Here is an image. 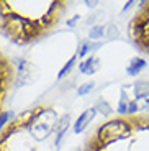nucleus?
<instances>
[{
  "instance_id": "nucleus-1",
  "label": "nucleus",
  "mask_w": 149,
  "mask_h": 151,
  "mask_svg": "<svg viewBox=\"0 0 149 151\" xmlns=\"http://www.w3.org/2000/svg\"><path fill=\"white\" fill-rule=\"evenodd\" d=\"M41 30V23L34 22V20L25 18L21 15H16L11 12L7 17L4 33L15 43H28L39 35Z\"/></svg>"
},
{
  "instance_id": "nucleus-2",
  "label": "nucleus",
  "mask_w": 149,
  "mask_h": 151,
  "mask_svg": "<svg viewBox=\"0 0 149 151\" xmlns=\"http://www.w3.org/2000/svg\"><path fill=\"white\" fill-rule=\"evenodd\" d=\"M133 133V122L126 120V118H113V120L107 122L97 130L95 135V141L100 143L102 146H107L115 141L126 140L128 136Z\"/></svg>"
},
{
  "instance_id": "nucleus-3",
  "label": "nucleus",
  "mask_w": 149,
  "mask_h": 151,
  "mask_svg": "<svg viewBox=\"0 0 149 151\" xmlns=\"http://www.w3.org/2000/svg\"><path fill=\"white\" fill-rule=\"evenodd\" d=\"M57 122V115L52 109H39L28 130L36 140H44L46 136H49V133L56 130Z\"/></svg>"
},
{
  "instance_id": "nucleus-4",
  "label": "nucleus",
  "mask_w": 149,
  "mask_h": 151,
  "mask_svg": "<svg viewBox=\"0 0 149 151\" xmlns=\"http://www.w3.org/2000/svg\"><path fill=\"white\" fill-rule=\"evenodd\" d=\"M95 115H97V110L93 109V107H90V109L84 110V112L77 117V120L74 122V132L77 133V135L84 133V132L87 130V127L90 125V122L95 118Z\"/></svg>"
},
{
  "instance_id": "nucleus-5",
  "label": "nucleus",
  "mask_w": 149,
  "mask_h": 151,
  "mask_svg": "<svg viewBox=\"0 0 149 151\" xmlns=\"http://www.w3.org/2000/svg\"><path fill=\"white\" fill-rule=\"evenodd\" d=\"M16 64H18V68H16V86L28 84L31 81V71H28L30 63L25 59H18Z\"/></svg>"
},
{
  "instance_id": "nucleus-6",
  "label": "nucleus",
  "mask_w": 149,
  "mask_h": 151,
  "mask_svg": "<svg viewBox=\"0 0 149 151\" xmlns=\"http://www.w3.org/2000/svg\"><path fill=\"white\" fill-rule=\"evenodd\" d=\"M98 66H100V61H98V58L95 56H89L85 58V59L79 64V71H80V74H85V76H92L95 74V72L98 71Z\"/></svg>"
},
{
  "instance_id": "nucleus-7",
  "label": "nucleus",
  "mask_w": 149,
  "mask_h": 151,
  "mask_svg": "<svg viewBox=\"0 0 149 151\" xmlns=\"http://www.w3.org/2000/svg\"><path fill=\"white\" fill-rule=\"evenodd\" d=\"M69 125H71V115L66 113V115L61 117L59 122H57V127H56V146H59V145H61L64 135H66L67 130H69Z\"/></svg>"
},
{
  "instance_id": "nucleus-8",
  "label": "nucleus",
  "mask_w": 149,
  "mask_h": 151,
  "mask_svg": "<svg viewBox=\"0 0 149 151\" xmlns=\"http://www.w3.org/2000/svg\"><path fill=\"white\" fill-rule=\"evenodd\" d=\"M133 94L134 100H141V99H149V81H138L133 86Z\"/></svg>"
},
{
  "instance_id": "nucleus-9",
  "label": "nucleus",
  "mask_w": 149,
  "mask_h": 151,
  "mask_svg": "<svg viewBox=\"0 0 149 151\" xmlns=\"http://www.w3.org/2000/svg\"><path fill=\"white\" fill-rule=\"evenodd\" d=\"M146 66H148L146 59H143V58H133L126 68V72H128V76H138Z\"/></svg>"
},
{
  "instance_id": "nucleus-10",
  "label": "nucleus",
  "mask_w": 149,
  "mask_h": 151,
  "mask_svg": "<svg viewBox=\"0 0 149 151\" xmlns=\"http://www.w3.org/2000/svg\"><path fill=\"white\" fill-rule=\"evenodd\" d=\"M102 46V43H90V41H84L79 45V49H77V58L80 59V58H87L92 51H95V49H98Z\"/></svg>"
},
{
  "instance_id": "nucleus-11",
  "label": "nucleus",
  "mask_w": 149,
  "mask_h": 151,
  "mask_svg": "<svg viewBox=\"0 0 149 151\" xmlns=\"http://www.w3.org/2000/svg\"><path fill=\"white\" fill-rule=\"evenodd\" d=\"M105 35H107V27H105V25H100V23H97V25L90 27L89 40H92V41H95V43H100V40H103V38H105Z\"/></svg>"
},
{
  "instance_id": "nucleus-12",
  "label": "nucleus",
  "mask_w": 149,
  "mask_h": 151,
  "mask_svg": "<svg viewBox=\"0 0 149 151\" xmlns=\"http://www.w3.org/2000/svg\"><path fill=\"white\" fill-rule=\"evenodd\" d=\"M130 97H128L126 94V89H123L121 91V97H120V102L118 105H116V112L120 113V115H128V105H130Z\"/></svg>"
},
{
  "instance_id": "nucleus-13",
  "label": "nucleus",
  "mask_w": 149,
  "mask_h": 151,
  "mask_svg": "<svg viewBox=\"0 0 149 151\" xmlns=\"http://www.w3.org/2000/svg\"><path fill=\"white\" fill-rule=\"evenodd\" d=\"M93 109L97 110L98 113H102L103 117H110V115H113V109L110 107V104H108L107 100H103V99H98L97 104L93 105Z\"/></svg>"
},
{
  "instance_id": "nucleus-14",
  "label": "nucleus",
  "mask_w": 149,
  "mask_h": 151,
  "mask_svg": "<svg viewBox=\"0 0 149 151\" xmlns=\"http://www.w3.org/2000/svg\"><path fill=\"white\" fill-rule=\"evenodd\" d=\"M77 59H79V58H77V54H74V56H72L71 59H69V61L66 63V64H64L62 68H61V71L57 72V81H61L62 77H66V76H69V74H71V71L74 69L75 61H77Z\"/></svg>"
},
{
  "instance_id": "nucleus-15",
  "label": "nucleus",
  "mask_w": 149,
  "mask_h": 151,
  "mask_svg": "<svg viewBox=\"0 0 149 151\" xmlns=\"http://www.w3.org/2000/svg\"><path fill=\"white\" fill-rule=\"evenodd\" d=\"M11 8L8 7V2H0V30L5 28V23H7V17L11 13Z\"/></svg>"
},
{
  "instance_id": "nucleus-16",
  "label": "nucleus",
  "mask_w": 149,
  "mask_h": 151,
  "mask_svg": "<svg viewBox=\"0 0 149 151\" xmlns=\"http://www.w3.org/2000/svg\"><path fill=\"white\" fill-rule=\"evenodd\" d=\"M93 89H95V82H93V81L84 82V84H80V86L77 87V95L79 97H85V95H89Z\"/></svg>"
},
{
  "instance_id": "nucleus-17",
  "label": "nucleus",
  "mask_w": 149,
  "mask_h": 151,
  "mask_svg": "<svg viewBox=\"0 0 149 151\" xmlns=\"http://www.w3.org/2000/svg\"><path fill=\"white\" fill-rule=\"evenodd\" d=\"M13 117H15V113L11 112V110H2L0 112V132L8 125V122L13 120Z\"/></svg>"
},
{
  "instance_id": "nucleus-18",
  "label": "nucleus",
  "mask_w": 149,
  "mask_h": 151,
  "mask_svg": "<svg viewBox=\"0 0 149 151\" xmlns=\"http://www.w3.org/2000/svg\"><path fill=\"white\" fill-rule=\"evenodd\" d=\"M120 36V28L116 27V25H113V23H110V25H107V35H105V38L107 40H115V38Z\"/></svg>"
},
{
  "instance_id": "nucleus-19",
  "label": "nucleus",
  "mask_w": 149,
  "mask_h": 151,
  "mask_svg": "<svg viewBox=\"0 0 149 151\" xmlns=\"http://www.w3.org/2000/svg\"><path fill=\"white\" fill-rule=\"evenodd\" d=\"M139 104H138V100H131L130 102V105H128V115H134V113H138L139 112Z\"/></svg>"
},
{
  "instance_id": "nucleus-20",
  "label": "nucleus",
  "mask_w": 149,
  "mask_h": 151,
  "mask_svg": "<svg viewBox=\"0 0 149 151\" xmlns=\"http://www.w3.org/2000/svg\"><path fill=\"white\" fill-rule=\"evenodd\" d=\"M79 18H80V17H79V15H74V17H72L71 20H67V27H69V28H74L75 25H77V23H79Z\"/></svg>"
},
{
  "instance_id": "nucleus-21",
  "label": "nucleus",
  "mask_w": 149,
  "mask_h": 151,
  "mask_svg": "<svg viewBox=\"0 0 149 151\" xmlns=\"http://www.w3.org/2000/svg\"><path fill=\"white\" fill-rule=\"evenodd\" d=\"M84 4H85L87 7H89V8H97L98 2H97V0H93V2H89V0H85V2H84Z\"/></svg>"
},
{
  "instance_id": "nucleus-22",
  "label": "nucleus",
  "mask_w": 149,
  "mask_h": 151,
  "mask_svg": "<svg viewBox=\"0 0 149 151\" xmlns=\"http://www.w3.org/2000/svg\"><path fill=\"white\" fill-rule=\"evenodd\" d=\"M131 5H133V2H126V4H125V7H123V10H125V12H126V10H128V8H130V7H131Z\"/></svg>"
},
{
  "instance_id": "nucleus-23",
  "label": "nucleus",
  "mask_w": 149,
  "mask_h": 151,
  "mask_svg": "<svg viewBox=\"0 0 149 151\" xmlns=\"http://www.w3.org/2000/svg\"><path fill=\"white\" fill-rule=\"evenodd\" d=\"M146 102H148V104H149V99H148V100H146Z\"/></svg>"
}]
</instances>
